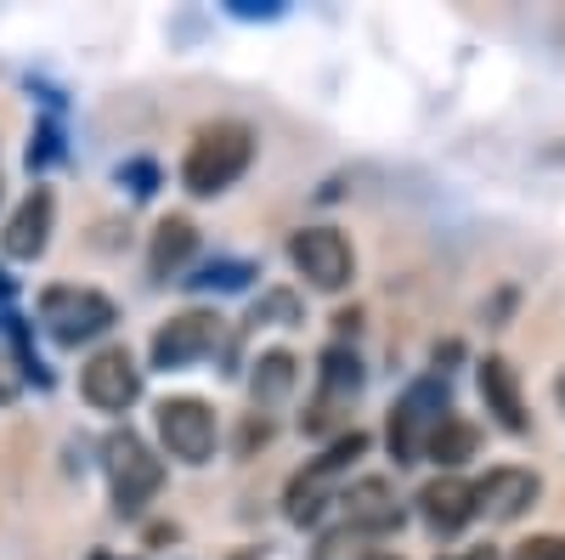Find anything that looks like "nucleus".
<instances>
[{"label":"nucleus","instance_id":"nucleus-1","mask_svg":"<svg viewBox=\"0 0 565 560\" xmlns=\"http://www.w3.org/2000/svg\"><path fill=\"white\" fill-rule=\"evenodd\" d=\"M249 159H255V136H249V125L221 119V125H204V130L193 136V148H186V165H181V181H186V193L210 199V193H226V187L249 170Z\"/></svg>","mask_w":565,"mask_h":560},{"label":"nucleus","instance_id":"nucleus-2","mask_svg":"<svg viewBox=\"0 0 565 560\" xmlns=\"http://www.w3.org/2000/svg\"><path fill=\"white\" fill-rule=\"evenodd\" d=\"M40 323H45V335H52L57 346H85V340L108 335L114 323H119V311H114V300L97 295V289L57 284V289L40 295Z\"/></svg>","mask_w":565,"mask_h":560},{"label":"nucleus","instance_id":"nucleus-3","mask_svg":"<svg viewBox=\"0 0 565 560\" xmlns=\"http://www.w3.org/2000/svg\"><path fill=\"white\" fill-rule=\"evenodd\" d=\"M103 464H108V493H114V509L119 516H141V504H148L164 482V464L148 453L136 431H114L103 442Z\"/></svg>","mask_w":565,"mask_h":560},{"label":"nucleus","instance_id":"nucleus-4","mask_svg":"<svg viewBox=\"0 0 565 560\" xmlns=\"http://www.w3.org/2000/svg\"><path fill=\"white\" fill-rule=\"evenodd\" d=\"M447 419V385H436V380H424V385H413L402 402H396V413H391V458L396 464H413V458H424V442L436 436V425Z\"/></svg>","mask_w":565,"mask_h":560},{"label":"nucleus","instance_id":"nucleus-5","mask_svg":"<svg viewBox=\"0 0 565 560\" xmlns=\"http://www.w3.org/2000/svg\"><path fill=\"white\" fill-rule=\"evenodd\" d=\"M289 261H295V272L306 277L311 289H345L351 284V244L340 239L334 226H306V232H295L289 239Z\"/></svg>","mask_w":565,"mask_h":560},{"label":"nucleus","instance_id":"nucleus-6","mask_svg":"<svg viewBox=\"0 0 565 560\" xmlns=\"http://www.w3.org/2000/svg\"><path fill=\"white\" fill-rule=\"evenodd\" d=\"M79 391L90 408H103V413H125L136 397H141V368L125 346H103L97 357H90L79 368Z\"/></svg>","mask_w":565,"mask_h":560},{"label":"nucleus","instance_id":"nucleus-7","mask_svg":"<svg viewBox=\"0 0 565 560\" xmlns=\"http://www.w3.org/2000/svg\"><path fill=\"white\" fill-rule=\"evenodd\" d=\"M159 436L170 447V458L181 464H204L215 453V413L199 397H170L159 402Z\"/></svg>","mask_w":565,"mask_h":560},{"label":"nucleus","instance_id":"nucleus-8","mask_svg":"<svg viewBox=\"0 0 565 560\" xmlns=\"http://www.w3.org/2000/svg\"><path fill=\"white\" fill-rule=\"evenodd\" d=\"M362 447H367V436L351 431V436H340L334 447H328V453L311 464V471H300V476L289 482V521H300V527L317 521V509L328 504V487L340 482V471H345L351 458H362Z\"/></svg>","mask_w":565,"mask_h":560},{"label":"nucleus","instance_id":"nucleus-9","mask_svg":"<svg viewBox=\"0 0 565 560\" xmlns=\"http://www.w3.org/2000/svg\"><path fill=\"white\" fill-rule=\"evenodd\" d=\"M215 340H221V317H210V311H181V317H170L164 329L153 335V368H186V362H199V357H210L215 351Z\"/></svg>","mask_w":565,"mask_h":560},{"label":"nucleus","instance_id":"nucleus-10","mask_svg":"<svg viewBox=\"0 0 565 560\" xmlns=\"http://www.w3.org/2000/svg\"><path fill=\"white\" fill-rule=\"evenodd\" d=\"M340 504H345V527H351L356 538L402 527V498H396V487H391L385 476H362V482H351V487L340 493Z\"/></svg>","mask_w":565,"mask_h":560},{"label":"nucleus","instance_id":"nucleus-11","mask_svg":"<svg viewBox=\"0 0 565 560\" xmlns=\"http://www.w3.org/2000/svg\"><path fill=\"white\" fill-rule=\"evenodd\" d=\"M52 215H57L52 187H34V193L12 210L7 232H0V250H7L12 261H34V255H45V244H52Z\"/></svg>","mask_w":565,"mask_h":560},{"label":"nucleus","instance_id":"nucleus-12","mask_svg":"<svg viewBox=\"0 0 565 560\" xmlns=\"http://www.w3.org/2000/svg\"><path fill=\"white\" fill-rule=\"evenodd\" d=\"M418 509H424V521H430L436 532H458L469 516H476V482H463V476H436L430 487L418 493Z\"/></svg>","mask_w":565,"mask_h":560},{"label":"nucleus","instance_id":"nucleus-13","mask_svg":"<svg viewBox=\"0 0 565 560\" xmlns=\"http://www.w3.org/2000/svg\"><path fill=\"white\" fill-rule=\"evenodd\" d=\"M532 498H537L532 471H492L487 482H476V509H487L492 521H521Z\"/></svg>","mask_w":565,"mask_h":560},{"label":"nucleus","instance_id":"nucleus-14","mask_svg":"<svg viewBox=\"0 0 565 560\" xmlns=\"http://www.w3.org/2000/svg\"><path fill=\"white\" fill-rule=\"evenodd\" d=\"M481 397H487V408L498 413V425H503V431H514V436L526 431L521 380H514V368H509L503 357H487V362H481Z\"/></svg>","mask_w":565,"mask_h":560},{"label":"nucleus","instance_id":"nucleus-15","mask_svg":"<svg viewBox=\"0 0 565 560\" xmlns=\"http://www.w3.org/2000/svg\"><path fill=\"white\" fill-rule=\"evenodd\" d=\"M193 244H199V232H193V221H186V215L159 221V232H153V250H148L153 277H175V272H181V261L193 255Z\"/></svg>","mask_w":565,"mask_h":560},{"label":"nucleus","instance_id":"nucleus-16","mask_svg":"<svg viewBox=\"0 0 565 560\" xmlns=\"http://www.w3.org/2000/svg\"><path fill=\"white\" fill-rule=\"evenodd\" d=\"M476 447H481V431L469 425V419H452V413H447L441 425H436V436L424 442V458L447 464V476H452V471H458L463 458H476Z\"/></svg>","mask_w":565,"mask_h":560},{"label":"nucleus","instance_id":"nucleus-17","mask_svg":"<svg viewBox=\"0 0 565 560\" xmlns=\"http://www.w3.org/2000/svg\"><path fill=\"white\" fill-rule=\"evenodd\" d=\"M295 391V357L289 351H266L260 362H255V402L260 408H271V402H282Z\"/></svg>","mask_w":565,"mask_h":560},{"label":"nucleus","instance_id":"nucleus-18","mask_svg":"<svg viewBox=\"0 0 565 560\" xmlns=\"http://www.w3.org/2000/svg\"><path fill=\"white\" fill-rule=\"evenodd\" d=\"M356 385H362V368H356V357H345V351H328V357H322V397H356Z\"/></svg>","mask_w":565,"mask_h":560},{"label":"nucleus","instance_id":"nucleus-19","mask_svg":"<svg viewBox=\"0 0 565 560\" xmlns=\"http://www.w3.org/2000/svg\"><path fill=\"white\" fill-rule=\"evenodd\" d=\"M509 560H565V538L543 532V538H526V543H514Z\"/></svg>","mask_w":565,"mask_h":560},{"label":"nucleus","instance_id":"nucleus-20","mask_svg":"<svg viewBox=\"0 0 565 560\" xmlns=\"http://www.w3.org/2000/svg\"><path fill=\"white\" fill-rule=\"evenodd\" d=\"M266 317H282V323H295V295H266V300L255 306V323H266Z\"/></svg>","mask_w":565,"mask_h":560},{"label":"nucleus","instance_id":"nucleus-21","mask_svg":"<svg viewBox=\"0 0 565 560\" xmlns=\"http://www.w3.org/2000/svg\"><path fill=\"white\" fill-rule=\"evenodd\" d=\"M441 560H503L492 543H469V549H452V554H441Z\"/></svg>","mask_w":565,"mask_h":560},{"label":"nucleus","instance_id":"nucleus-22","mask_svg":"<svg viewBox=\"0 0 565 560\" xmlns=\"http://www.w3.org/2000/svg\"><path fill=\"white\" fill-rule=\"evenodd\" d=\"M554 397H559V408H565V373H559V385H554Z\"/></svg>","mask_w":565,"mask_h":560},{"label":"nucleus","instance_id":"nucleus-23","mask_svg":"<svg viewBox=\"0 0 565 560\" xmlns=\"http://www.w3.org/2000/svg\"><path fill=\"white\" fill-rule=\"evenodd\" d=\"M362 560H402V554H362Z\"/></svg>","mask_w":565,"mask_h":560}]
</instances>
